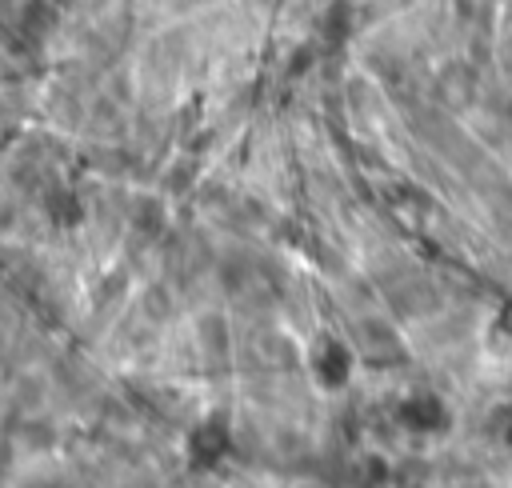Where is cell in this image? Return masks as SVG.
<instances>
[{"label": "cell", "mask_w": 512, "mask_h": 488, "mask_svg": "<svg viewBox=\"0 0 512 488\" xmlns=\"http://www.w3.org/2000/svg\"><path fill=\"white\" fill-rule=\"evenodd\" d=\"M312 368H316V376H320L324 384H340V380H344V372H348V352H344L340 344L324 340V344H316Z\"/></svg>", "instance_id": "cell-2"}, {"label": "cell", "mask_w": 512, "mask_h": 488, "mask_svg": "<svg viewBox=\"0 0 512 488\" xmlns=\"http://www.w3.org/2000/svg\"><path fill=\"white\" fill-rule=\"evenodd\" d=\"M232 448V432L224 416H208L188 432V464L192 468H216Z\"/></svg>", "instance_id": "cell-1"}, {"label": "cell", "mask_w": 512, "mask_h": 488, "mask_svg": "<svg viewBox=\"0 0 512 488\" xmlns=\"http://www.w3.org/2000/svg\"><path fill=\"white\" fill-rule=\"evenodd\" d=\"M48 488H72V484H48Z\"/></svg>", "instance_id": "cell-3"}, {"label": "cell", "mask_w": 512, "mask_h": 488, "mask_svg": "<svg viewBox=\"0 0 512 488\" xmlns=\"http://www.w3.org/2000/svg\"><path fill=\"white\" fill-rule=\"evenodd\" d=\"M132 488H156V484H132Z\"/></svg>", "instance_id": "cell-4"}]
</instances>
